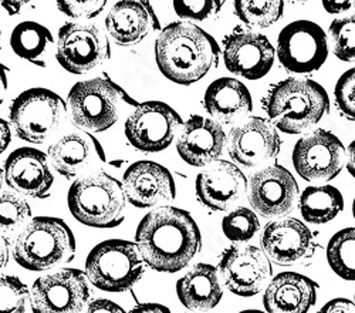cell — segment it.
Segmentation results:
<instances>
[{
    "label": "cell",
    "mask_w": 355,
    "mask_h": 313,
    "mask_svg": "<svg viewBox=\"0 0 355 313\" xmlns=\"http://www.w3.org/2000/svg\"><path fill=\"white\" fill-rule=\"evenodd\" d=\"M222 0H175L173 10L181 19L191 22L212 20L222 10Z\"/></svg>",
    "instance_id": "obj_36"
},
{
    "label": "cell",
    "mask_w": 355,
    "mask_h": 313,
    "mask_svg": "<svg viewBox=\"0 0 355 313\" xmlns=\"http://www.w3.org/2000/svg\"><path fill=\"white\" fill-rule=\"evenodd\" d=\"M352 215L355 218V199H354V203H352Z\"/></svg>",
    "instance_id": "obj_50"
},
{
    "label": "cell",
    "mask_w": 355,
    "mask_h": 313,
    "mask_svg": "<svg viewBox=\"0 0 355 313\" xmlns=\"http://www.w3.org/2000/svg\"><path fill=\"white\" fill-rule=\"evenodd\" d=\"M203 107L216 123L233 126L252 112L253 100L242 81L232 77H220L206 89Z\"/></svg>",
    "instance_id": "obj_26"
},
{
    "label": "cell",
    "mask_w": 355,
    "mask_h": 313,
    "mask_svg": "<svg viewBox=\"0 0 355 313\" xmlns=\"http://www.w3.org/2000/svg\"><path fill=\"white\" fill-rule=\"evenodd\" d=\"M345 149L327 130H315L300 138L293 150V165L306 181H331L343 169Z\"/></svg>",
    "instance_id": "obj_13"
},
{
    "label": "cell",
    "mask_w": 355,
    "mask_h": 313,
    "mask_svg": "<svg viewBox=\"0 0 355 313\" xmlns=\"http://www.w3.org/2000/svg\"><path fill=\"white\" fill-rule=\"evenodd\" d=\"M3 171L6 184L15 192L37 199L50 196L54 176L43 151L32 147L17 149L5 161Z\"/></svg>",
    "instance_id": "obj_20"
},
{
    "label": "cell",
    "mask_w": 355,
    "mask_h": 313,
    "mask_svg": "<svg viewBox=\"0 0 355 313\" xmlns=\"http://www.w3.org/2000/svg\"><path fill=\"white\" fill-rule=\"evenodd\" d=\"M321 5L331 15H341L355 8V2H329V0H324Z\"/></svg>",
    "instance_id": "obj_42"
},
{
    "label": "cell",
    "mask_w": 355,
    "mask_h": 313,
    "mask_svg": "<svg viewBox=\"0 0 355 313\" xmlns=\"http://www.w3.org/2000/svg\"><path fill=\"white\" fill-rule=\"evenodd\" d=\"M270 124L286 134H303L317 126L330 110V99L321 84L288 77L272 85L263 99Z\"/></svg>",
    "instance_id": "obj_3"
},
{
    "label": "cell",
    "mask_w": 355,
    "mask_h": 313,
    "mask_svg": "<svg viewBox=\"0 0 355 313\" xmlns=\"http://www.w3.org/2000/svg\"><path fill=\"white\" fill-rule=\"evenodd\" d=\"M31 289L17 276H0V313H24Z\"/></svg>",
    "instance_id": "obj_35"
},
{
    "label": "cell",
    "mask_w": 355,
    "mask_h": 313,
    "mask_svg": "<svg viewBox=\"0 0 355 313\" xmlns=\"http://www.w3.org/2000/svg\"><path fill=\"white\" fill-rule=\"evenodd\" d=\"M227 144L219 123L202 116H192L184 123L176 139V151L191 167H206L220 158Z\"/></svg>",
    "instance_id": "obj_21"
},
{
    "label": "cell",
    "mask_w": 355,
    "mask_h": 313,
    "mask_svg": "<svg viewBox=\"0 0 355 313\" xmlns=\"http://www.w3.org/2000/svg\"><path fill=\"white\" fill-rule=\"evenodd\" d=\"M239 313H264V312H260V310H243V312H239Z\"/></svg>",
    "instance_id": "obj_49"
},
{
    "label": "cell",
    "mask_w": 355,
    "mask_h": 313,
    "mask_svg": "<svg viewBox=\"0 0 355 313\" xmlns=\"http://www.w3.org/2000/svg\"><path fill=\"white\" fill-rule=\"evenodd\" d=\"M182 117L162 101L141 103L125 121V137L130 144L142 153L166 150L182 128Z\"/></svg>",
    "instance_id": "obj_12"
},
{
    "label": "cell",
    "mask_w": 355,
    "mask_h": 313,
    "mask_svg": "<svg viewBox=\"0 0 355 313\" xmlns=\"http://www.w3.org/2000/svg\"><path fill=\"white\" fill-rule=\"evenodd\" d=\"M329 35L338 59L347 63L355 62V10L333 20Z\"/></svg>",
    "instance_id": "obj_34"
},
{
    "label": "cell",
    "mask_w": 355,
    "mask_h": 313,
    "mask_svg": "<svg viewBox=\"0 0 355 313\" xmlns=\"http://www.w3.org/2000/svg\"><path fill=\"white\" fill-rule=\"evenodd\" d=\"M334 100L341 116L349 121H355V67L347 70L338 78Z\"/></svg>",
    "instance_id": "obj_37"
},
{
    "label": "cell",
    "mask_w": 355,
    "mask_h": 313,
    "mask_svg": "<svg viewBox=\"0 0 355 313\" xmlns=\"http://www.w3.org/2000/svg\"><path fill=\"white\" fill-rule=\"evenodd\" d=\"M105 31L118 46H135L148 35L161 31L150 2H116L105 17Z\"/></svg>",
    "instance_id": "obj_24"
},
{
    "label": "cell",
    "mask_w": 355,
    "mask_h": 313,
    "mask_svg": "<svg viewBox=\"0 0 355 313\" xmlns=\"http://www.w3.org/2000/svg\"><path fill=\"white\" fill-rule=\"evenodd\" d=\"M0 50H2V31H0Z\"/></svg>",
    "instance_id": "obj_51"
},
{
    "label": "cell",
    "mask_w": 355,
    "mask_h": 313,
    "mask_svg": "<svg viewBox=\"0 0 355 313\" xmlns=\"http://www.w3.org/2000/svg\"><path fill=\"white\" fill-rule=\"evenodd\" d=\"M272 264L256 246H232L222 253L219 273L225 287L234 295H257L272 278Z\"/></svg>",
    "instance_id": "obj_14"
},
{
    "label": "cell",
    "mask_w": 355,
    "mask_h": 313,
    "mask_svg": "<svg viewBox=\"0 0 355 313\" xmlns=\"http://www.w3.org/2000/svg\"><path fill=\"white\" fill-rule=\"evenodd\" d=\"M145 262L135 242L108 239L94 246L87 256L85 276L103 292H125L141 280Z\"/></svg>",
    "instance_id": "obj_7"
},
{
    "label": "cell",
    "mask_w": 355,
    "mask_h": 313,
    "mask_svg": "<svg viewBox=\"0 0 355 313\" xmlns=\"http://www.w3.org/2000/svg\"><path fill=\"white\" fill-rule=\"evenodd\" d=\"M329 57L327 36L310 20H295L287 24L277 39V59L294 74H310L321 69Z\"/></svg>",
    "instance_id": "obj_11"
},
{
    "label": "cell",
    "mask_w": 355,
    "mask_h": 313,
    "mask_svg": "<svg viewBox=\"0 0 355 313\" xmlns=\"http://www.w3.org/2000/svg\"><path fill=\"white\" fill-rule=\"evenodd\" d=\"M135 244L148 268L175 273L185 269L200 252L202 237L189 212L164 205L141 219Z\"/></svg>",
    "instance_id": "obj_1"
},
{
    "label": "cell",
    "mask_w": 355,
    "mask_h": 313,
    "mask_svg": "<svg viewBox=\"0 0 355 313\" xmlns=\"http://www.w3.org/2000/svg\"><path fill=\"white\" fill-rule=\"evenodd\" d=\"M76 249L74 234L63 219L36 217L17 235L13 256L23 269L43 272L73 261Z\"/></svg>",
    "instance_id": "obj_4"
},
{
    "label": "cell",
    "mask_w": 355,
    "mask_h": 313,
    "mask_svg": "<svg viewBox=\"0 0 355 313\" xmlns=\"http://www.w3.org/2000/svg\"><path fill=\"white\" fill-rule=\"evenodd\" d=\"M54 43L53 35L47 27L36 22L19 23L10 35V47L20 59L46 67L44 56Z\"/></svg>",
    "instance_id": "obj_28"
},
{
    "label": "cell",
    "mask_w": 355,
    "mask_h": 313,
    "mask_svg": "<svg viewBox=\"0 0 355 313\" xmlns=\"http://www.w3.org/2000/svg\"><path fill=\"white\" fill-rule=\"evenodd\" d=\"M24 5L26 2H0V6H2L10 16L19 15Z\"/></svg>",
    "instance_id": "obj_47"
},
{
    "label": "cell",
    "mask_w": 355,
    "mask_h": 313,
    "mask_svg": "<svg viewBox=\"0 0 355 313\" xmlns=\"http://www.w3.org/2000/svg\"><path fill=\"white\" fill-rule=\"evenodd\" d=\"M9 258H10V253H9L8 241L3 237H0V271L9 264Z\"/></svg>",
    "instance_id": "obj_46"
},
{
    "label": "cell",
    "mask_w": 355,
    "mask_h": 313,
    "mask_svg": "<svg viewBox=\"0 0 355 313\" xmlns=\"http://www.w3.org/2000/svg\"><path fill=\"white\" fill-rule=\"evenodd\" d=\"M9 92V69L0 63V104H3Z\"/></svg>",
    "instance_id": "obj_44"
},
{
    "label": "cell",
    "mask_w": 355,
    "mask_h": 313,
    "mask_svg": "<svg viewBox=\"0 0 355 313\" xmlns=\"http://www.w3.org/2000/svg\"><path fill=\"white\" fill-rule=\"evenodd\" d=\"M55 5L58 10L74 20H90L105 9L107 0H88V2L66 0V2H57Z\"/></svg>",
    "instance_id": "obj_38"
},
{
    "label": "cell",
    "mask_w": 355,
    "mask_h": 313,
    "mask_svg": "<svg viewBox=\"0 0 355 313\" xmlns=\"http://www.w3.org/2000/svg\"><path fill=\"white\" fill-rule=\"evenodd\" d=\"M263 252L277 265L300 264L313 253L314 239L309 226L295 218L269 222L261 232Z\"/></svg>",
    "instance_id": "obj_19"
},
{
    "label": "cell",
    "mask_w": 355,
    "mask_h": 313,
    "mask_svg": "<svg viewBox=\"0 0 355 313\" xmlns=\"http://www.w3.org/2000/svg\"><path fill=\"white\" fill-rule=\"evenodd\" d=\"M282 149V139L270 121L253 117L233 127L227 138L230 158L245 168H256L275 160Z\"/></svg>",
    "instance_id": "obj_18"
},
{
    "label": "cell",
    "mask_w": 355,
    "mask_h": 313,
    "mask_svg": "<svg viewBox=\"0 0 355 313\" xmlns=\"http://www.w3.org/2000/svg\"><path fill=\"white\" fill-rule=\"evenodd\" d=\"M327 261L340 278L355 280V228H345L333 235L327 245Z\"/></svg>",
    "instance_id": "obj_30"
},
{
    "label": "cell",
    "mask_w": 355,
    "mask_h": 313,
    "mask_svg": "<svg viewBox=\"0 0 355 313\" xmlns=\"http://www.w3.org/2000/svg\"><path fill=\"white\" fill-rule=\"evenodd\" d=\"M130 313H171V310L161 303H139Z\"/></svg>",
    "instance_id": "obj_43"
},
{
    "label": "cell",
    "mask_w": 355,
    "mask_h": 313,
    "mask_svg": "<svg viewBox=\"0 0 355 313\" xmlns=\"http://www.w3.org/2000/svg\"><path fill=\"white\" fill-rule=\"evenodd\" d=\"M92 298L85 272L64 268L35 280L31 289L33 313H81Z\"/></svg>",
    "instance_id": "obj_10"
},
{
    "label": "cell",
    "mask_w": 355,
    "mask_h": 313,
    "mask_svg": "<svg viewBox=\"0 0 355 313\" xmlns=\"http://www.w3.org/2000/svg\"><path fill=\"white\" fill-rule=\"evenodd\" d=\"M124 105L138 107L123 87L108 77L76 83L67 99L71 123L87 133H104L120 120Z\"/></svg>",
    "instance_id": "obj_5"
},
{
    "label": "cell",
    "mask_w": 355,
    "mask_h": 313,
    "mask_svg": "<svg viewBox=\"0 0 355 313\" xmlns=\"http://www.w3.org/2000/svg\"><path fill=\"white\" fill-rule=\"evenodd\" d=\"M354 301H355V294H354Z\"/></svg>",
    "instance_id": "obj_52"
},
{
    "label": "cell",
    "mask_w": 355,
    "mask_h": 313,
    "mask_svg": "<svg viewBox=\"0 0 355 313\" xmlns=\"http://www.w3.org/2000/svg\"><path fill=\"white\" fill-rule=\"evenodd\" d=\"M275 47L269 39L250 31L236 27L223 39V62L226 69L248 80H259L275 65Z\"/></svg>",
    "instance_id": "obj_15"
},
{
    "label": "cell",
    "mask_w": 355,
    "mask_h": 313,
    "mask_svg": "<svg viewBox=\"0 0 355 313\" xmlns=\"http://www.w3.org/2000/svg\"><path fill=\"white\" fill-rule=\"evenodd\" d=\"M49 160L57 174L66 180L80 178L85 169L97 162H107L100 141L92 133H69L49 147Z\"/></svg>",
    "instance_id": "obj_23"
},
{
    "label": "cell",
    "mask_w": 355,
    "mask_h": 313,
    "mask_svg": "<svg viewBox=\"0 0 355 313\" xmlns=\"http://www.w3.org/2000/svg\"><path fill=\"white\" fill-rule=\"evenodd\" d=\"M318 313H355V303L345 298H336L325 303Z\"/></svg>",
    "instance_id": "obj_40"
},
{
    "label": "cell",
    "mask_w": 355,
    "mask_h": 313,
    "mask_svg": "<svg viewBox=\"0 0 355 313\" xmlns=\"http://www.w3.org/2000/svg\"><path fill=\"white\" fill-rule=\"evenodd\" d=\"M55 59L66 71L85 74L111 59V44L97 24L69 22L58 31Z\"/></svg>",
    "instance_id": "obj_9"
},
{
    "label": "cell",
    "mask_w": 355,
    "mask_h": 313,
    "mask_svg": "<svg viewBox=\"0 0 355 313\" xmlns=\"http://www.w3.org/2000/svg\"><path fill=\"white\" fill-rule=\"evenodd\" d=\"M248 180L242 169L220 160L196 177L195 188L199 201L212 211H226L248 191Z\"/></svg>",
    "instance_id": "obj_22"
},
{
    "label": "cell",
    "mask_w": 355,
    "mask_h": 313,
    "mask_svg": "<svg viewBox=\"0 0 355 313\" xmlns=\"http://www.w3.org/2000/svg\"><path fill=\"white\" fill-rule=\"evenodd\" d=\"M300 212L310 223H327L344 210L343 194L331 185L307 187L300 196Z\"/></svg>",
    "instance_id": "obj_29"
},
{
    "label": "cell",
    "mask_w": 355,
    "mask_h": 313,
    "mask_svg": "<svg viewBox=\"0 0 355 313\" xmlns=\"http://www.w3.org/2000/svg\"><path fill=\"white\" fill-rule=\"evenodd\" d=\"M123 189L127 201L135 208L146 210L164 207L176 196V187L171 171L155 161H137L123 177Z\"/></svg>",
    "instance_id": "obj_17"
},
{
    "label": "cell",
    "mask_w": 355,
    "mask_h": 313,
    "mask_svg": "<svg viewBox=\"0 0 355 313\" xmlns=\"http://www.w3.org/2000/svg\"><path fill=\"white\" fill-rule=\"evenodd\" d=\"M71 215L83 225L111 230L125 218L127 198L121 181L103 171L77 178L67 195Z\"/></svg>",
    "instance_id": "obj_6"
},
{
    "label": "cell",
    "mask_w": 355,
    "mask_h": 313,
    "mask_svg": "<svg viewBox=\"0 0 355 313\" xmlns=\"http://www.w3.org/2000/svg\"><path fill=\"white\" fill-rule=\"evenodd\" d=\"M84 313H125V310L108 299H96L88 303Z\"/></svg>",
    "instance_id": "obj_39"
},
{
    "label": "cell",
    "mask_w": 355,
    "mask_h": 313,
    "mask_svg": "<svg viewBox=\"0 0 355 313\" xmlns=\"http://www.w3.org/2000/svg\"><path fill=\"white\" fill-rule=\"evenodd\" d=\"M3 178H5V171L0 168V188H2V184H3Z\"/></svg>",
    "instance_id": "obj_48"
},
{
    "label": "cell",
    "mask_w": 355,
    "mask_h": 313,
    "mask_svg": "<svg viewBox=\"0 0 355 313\" xmlns=\"http://www.w3.org/2000/svg\"><path fill=\"white\" fill-rule=\"evenodd\" d=\"M225 237L234 242L243 244L250 241L260 230V222L253 210L241 207L229 212L222 221Z\"/></svg>",
    "instance_id": "obj_33"
},
{
    "label": "cell",
    "mask_w": 355,
    "mask_h": 313,
    "mask_svg": "<svg viewBox=\"0 0 355 313\" xmlns=\"http://www.w3.org/2000/svg\"><path fill=\"white\" fill-rule=\"evenodd\" d=\"M12 142V126L9 121L0 119V154H3Z\"/></svg>",
    "instance_id": "obj_41"
},
{
    "label": "cell",
    "mask_w": 355,
    "mask_h": 313,
    "mask_svg": "<svg viewBox=\"0 0 355 313\" xmlns=\"http://www.w3.org/2000/svg\"><path fill=\"white\" fill-rule=\"evenodd\" d=\"M299 195V185L290 171L280 164L266 167L252 176L248 198L253 210L264 218L288 214Z\"/></svg>",
    "instance_id": "obj_16"
},
{
    "label": "cell",
    "mask_w": 355,
    "mask_h": 313,
    "mask_svg": "<svg viewBox=\"0 0 355 313\" xmlns=\"http://www.w3.org/2000/svg\"><path fill=\"white\" fill-rule=\"evenodd\" d=\"M219 54L216 40L189 22L169 23L155 42L159 71L180 85H191L202 80L218 66Z\"/></svg>",
    "instance_id": "obj_2"
},
{
    "label": "cell",
    "mask_w": 355,
    "mask_h": 313,
    "mask_svg": "<svg viewBox=\"0 0 355 313\" xmlns=\"http://www.w3.org/2000/svg\"><path fill=\"white\" fill-rule=\"evenodd\" d=\"M176 295L192 312L212 310L223 298L218 268L209 264H196L176 282Z\"/></svg>",
    "instance_id": "obj_27"
},
{
    "label": "cell",
    "mask_w": 355,
    "mask_h": 313,
    "mask_svg": "<svg viewBox=\"0 0 355 313\" xmlns=\"http://www.w3.org/2000/svg\"><path fill=\"white\" fill-rule=\"evenodd\" d=\"M67 103L49 89H28L10 104L9 123L16 135L31 144H44L62 127Z\"/></svg>",
    "instance_id": "obj_8"
},
{
    "label": "cell",
    "mask_w": 355,
    "mask_h": 313,
    "mask_svg": "<svg viewBox=\"0 0 355 313\" xmlns=\"http://www.w3.org/2000/svg\"><path fill=\"white\" fill-rule=\"evenodd\" d=\"M284 2H254V0H236L233 3L234 13L245 24L250 27L264 28L276 23L284 12Z\"/></svg>",
    "instance_id": "obj_32"
},
{
    "label": "cell",
    "mask_w": 355,
    "mask_h": 313,
    "mask_svg": "<svg viewBox=\"0 0 355 313\" xmlns=\"http://www.w3.org/2000/svg\"><path fill=\"white\" fill-rule=\"evenodd\" d=\"M32 218V208L20 194L0 192V237L8 242L15 234H20Z\"/></svg>",
    "instance_id": "obj_31"
},
{
    "label": "cell",
    "mask_w": 355,
    "mask_h": 313,
    "mask_svg": "<svg viewBox=\"0 0 355 313\" xmlns=\"http://www.w3.org/2000/svg\"><path fill=\"white\" fill-rule=\"evenodd\" d=\"M317 283L297 272L276 275L263 295L269 313H307L317 301Z\"/></svg>",
    "instance_id": "obj_25"
},
{
    "label": "cell",
    "mask_w": 355,
    "mask_h": 313,
    "mask_svg": "<svg viewBox=\"0 0 355 313\" xmlns=\"http://www.w3.org/2000/svg\"><path fill=\"white\" fill-rule=\"evenodd\" d=\"M345 155H347V169H348V173L355 180V139L348 146V149L345 151Z\"/></svg>",
    "instance_id": "obj_45"
}]
</instances>
